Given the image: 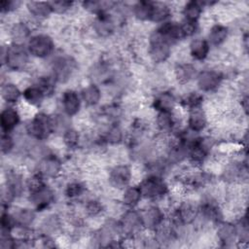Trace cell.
Listing matches in <instances>:
<instances>
[{
	"label": "cell",
	"instance_id": "18",
	"mask_svg": "<svg viewBox=\"0 0 249 249\" xmlns=\"http://www.w3.org/2000/svg\"><path fill=\"white\" fill-rule=\"evenodd\" d=\"M206 124H207L206 115L200 107L190 110L189 118H188V125L191 131H194L196 133L200 132L205 128Z\"/></svg>",
	"mask_w": 249,
	"mask_h": 249
},
{
	"label": "cell",
	"instance_id": "43",
	"mask_svg": "<svg viewBox=\"0 0 249 249\" xmlns=\"http://www.w3.org/2000/svg\"><path fill=\"white\" fill-rule=\"evenodd\" d=\"M54 79L51 77H41L38 82L36 83V86L44 92L45 96L51 95L54 90Z\"/></svg>",
	"mask_w": 249,
	"mask_h": 249
},
{
	"label": "cell",
	"instance_id": "34",
	"mask_svg": "<svg viewBox=\"0 0 249 249\" xmlns=\"http://www.w3.org/2000/svg\"><path fill=\"white\" fill-rule=\"evenodd\" d=\"M141 197L142 194L139 186L127 187L123 195V202L129 207H133L140 201Z\"/></svg>",
	"mask_w": 249,
	"mask_h": 249
},
{
	"label": "cell",
	"instance_id": "7",
	"mask_svg": "<svg viewBox=\"0 0 249 249\" xmlns=\"http://www.w3.org/2000/svg\"><path fill=\"white\" fill-rule=\"evenodd\" d=\"M29 199L36 210L42 211L48 208L53 202L54 194L50 187L44 184L38 189L29 192Z\"/></svg>",
	"mask_w": 249,
	"mask_h": 249
},
{
	"label": "cell",
	"instance_id": "31",
	"mask_svg": "<svg viewBox=\"0 0 249 249\" xmlns=\"http://www.w3.org/2000/svg\"><path fill=\"white\" fill-rule=\"evenodd\" d=\"M153 11V2L139 1L133 6V14L140 20H150Z\"/></svg>",
	"mask_w": 249,
	"mask_h": 249
},
{
	"label": "cell",
	"instance_id": "10",
	"mask_svg": "<svg viewBox=\"0 0 249 249\" xmlns=\"http://www.w3.org/2000/svg\"><path fill=\"white\" fill-rule=\"evenodd\" d=\"M61 170V162L58 158L53 155H47L43 157L38 165L37 173L43 178H53Z\"/></svg>",
	"mask_w": 249,
	"mask_h": 249
},
{
	"label": "cell",
	"instance_id": "41",
	"mask_svg": "<svg viewBox=\"0 0 249 249\" xmlns=\"http://www.w3.org/2000/svg\"><path fill=\"white\" fill-rule=\"evenodd\" d=\"M203 100V96L198 92H191L187 96H185L182 100V105L189 110L200 107Z\"/></svg>",
	"mask_w": 249,
	"mask_h": 249
},
{
	"label": "cell",
	"instance_id": "51",
	"mask_svg": "<svg viewBox=\"0 0 249 249\" xmlns=\"http://www.w3.org/2000/svg\"><path fill=\"white\" fill-rule=\"evenodd\" d=\"M14 147V140L8 133L1 135V151L3 154H8Z\"/></svg>",
	"mask_w": 249,
	"mask_h": 249
},
{
	"label": "cell",
	"instance_id": "30",
	"mask_svg": "<svg viewBox=\"0 0 249 249\" xmlns=\"http://www.w3.org/2000/svg\"><path fill=\"white\" fill-rule=\"evenodd\" d=\"M196 74V68L190 63H181L175 67V77L180 84L190 82Z\"/></svg>",
	"mask_w": 249,
	"mask_h": 249
},
{
	"label": "cell",
	"instance_id": "29",
	"mask_svg": "<svg viewBox=\"0 0 249 249\" xmlns=\"http://www.w3.org/2000/svg\"><path fill=\"white\" fill-rule=\"evenodd\" d=\"M81 94H82L83 100L86 102L87 105H89V106L96 105L101 98L100 89L94 84H90L85 89H83Z\"/></svg>",
	"mask_w": 249,
	"mask_h": 249
},
{
	"label": "cell",
	"instance_id": "12",
	"mask_svg": "<svg viewBox=\"0 0 249 249\" xmlns=\"http://www.w3.org/2000/svg\"><path fill=\"white\" fill-rule=\"evenodd\" d=\"M131 178V171L127 165H117L109 174V182L116 189L125 188Z\"/></svg>",
	"mask_w": 249,
	"mask_h": 249
},
{
	"label": "cell",
	"instance_id": "52",
	"mask_svg": "<svg viewBox=\"0 0 249 249\" xmlns=\"http://www.w3.org/2000/svg\"><path fill=\"white\" fill-rule=\"evenodd\" d=\"M20 5V2L18 1H1L0 2V10L2 13H8L11 11L16 10Z\"/></svg>",
	"mask_w": 249,
	"mask_h": 249
},
{
	"label": "cell",
	"instance_id": "9",
	"mask_svg": "<svg viewBox=\"0 0 249 249\" xmlns=\"http://www.w3.org/2000/svg\"><path fill=\"white\" fill-rule=\"evenodd\" d=\"M119 226H120L121 231L124 233H126L129 235L137 233L143 227L141 214L133 209L127 210L122 216Z\"/></svg>",
	"mask_w": 249,
	"mask_h": 249
},
{
	"label": "cell",
	"instance_id": "14",
	"mask_svg": "<svg viewBox=\"0 0 249 249\" xmlns=\"http://www.w3.org/2000/svg\"><path fill=\"white\" fill-rule=\"evenodd\" d=\"M156 31L169 43L185 38L181 24L174 21H164Z\"/></svg>",
	"mask_w": 249,
	"mask_h": 249
},
{
	"label": "cell",
	"instance_id": "5",
	"mask_svg": "<svg viewBox=\"0 0 249 249\" xmlns=\"http://www.w3.org/2000/svg\"><path fill=\"white\" fill-rule=\"evenodd\" d=\"M170 43L155 31L150 37L149 55L156 63L164 62L170 55Z\"/></svg>",
	"mask_w": 249,
	"mask_h": 249
},
{
	"label": "cell",
	"instance_id": "45",
	"mask_svg": "<svg viewBox=\"0 0 249 249\" xmlns=\"http://www.w3.org/2000/svg\"><path fill=\"white\" fill-rule=\"evenodd\" d=\"M236 231H237V239H239L242 242H247L249 238V233H248V223L246 217H243L239 224L236 226Z\"/></svg>",
	"mask_w": 249,
	"mask_h": 249
},
{
	"label": "cell",
	"instance_id": "8",
	"mask_svg": "<svg viewBox=\"0 0 249 249\" xmlns=\"http://www.w3.org/2000/svg\"><path fill=\"white\" fill-rule=\"evenodd\" d=\"M198 208L190 202L180 205L171 215L170 221L173 226H183L192 223L197 216Z\"/></svg>",
	"mask_w": 249,
	"mask_h": 249
},
{
	"label": "cell",
	"instance_id": "4",
	"mask_svg": "<svg viewBox=\"0 0 249 249\" xmlns=\"http://www.w3.org/2000/svg\"><path fill=\"white\" fill-rule=\"evenodd\" d=\"M54 48L53 39L46 34H37L31 36L27 41V50L28 53L39 58L46 57L50 55Z\"/></svg>",
	"mask_w": 249,
	"mask_h": 249
},
{
	"label": "cell",
	"instance_id": "44",
	"mask_svg": "<svg viewBox=\"0 0 249 249\" xmlns=\"http://www.w3.org/2000/svg\"><path fill=\"white\" fill-rule=\"evenodd\" d=\"M49 3L52 9V13H55V14H64L73 6V2L68 0L51 1Z\"/></svg>",
	"mask_w": 249,
	"mask_h": 249
},
{
	"label": "cell",
	"instance_id": "3",
	"mask_svg": "<svg viewBox=\"0 0 249 249\" xmlns=\"http://www.w3.org/2000/svg\"><path fill=\"white\" fill-rule=\"evenodd\" d=\"M142 196L149 199H158L167 193V185L159 175H149L139 185Z\"/></svg>",
	"mask_w": 249,
	"mask_h": 249
},
{
	"label": "cell",
	"instance_id": "15",
	"mask_svg": "<svg viewBox=\"0 0 249 249\" xmlns=\"http://www.w3.org/2000/svg\"><path fill=\"white\" fill-rule=\"evenodd\" d=\"M61 102L64 113L68 116H74L80 111L81 101L78 93L72 89L65 90L61 96Z\"/></svg>",
	"mask_w": 249,
	"mask_h": 249
},
{
	"label": "cell",
	"instance_id": "36",
	"mask_svg": "<svg viewBox=\"0 0 249 249\" xmlns=\"http://www.w3.org/2000/svg\"><path fill=\"white\" fill-rule=\"evenodd\" d=\"M1 95L6 102L15 103L19 99L21 92L15 84L7 83L1 88Z\"/></svg>",
	"mask_w": 249,
	"mask_h": 249
},
{
	"label": "cell",
	"instance_id": "39",
	"mask_svg": "<svg viewBox=\"0 0 249 249\" xmlns=\"http://www.w3.org/2000/svg\"><path fill=\"white\" fill-rule=\"evenodd\" d=\"M242 173H243V166H242V164H239L237 162H231V164H229L226 167V169L224 171L225 180L235 181L240 176H242Z\"/></svg>",
	"mask_w": 249,
	"mask_h": 249
},
{
	"label": "cell",
	"instance_id": "38",
	"mask_svg": "<svg viewBox=\"0 0 249 249\" xmlns=\"http://www.w3.org/2000/svg\"><path fill=\"white\" fill-rule=\"evenodd\" d=\"M7 190L15 197L21 195L23 191V184L21 177L17 173H10L7 177Z\"/></svg>",
	"mask_w": 249,
	"mask_h": 249
},
{
	"label": "cell",
	"instance_id": "6",
	"mask_svg": "<svg viewBox=\"0 0 249 249\" xmlns=\"http://www.w3.org/2000/svg\"><path fill=\"white\" fill-rule=\"evenodd\" d=\"M75 68L76 62L71 56H57L53 62V78L58 83H65L69 80Z\"/></svg>",
	"mask_w": 249,
	"mask_h": 249
},
{
	"label": "cell",
	"instance_id": "35",
	"mask_svg": "<svg viewBox=\"0 0 249 249\" xmlns=\"http://www.w3.org/2000/svg\"><path fill=\"white\" fill-rule=\"evenodd\" d=\"M114 2L109 1H85L83 2V7L90 13H93L95 16L108 13L107 10L112 8Z\"/></svg>",
	"mask_w": 249,
	"mask_h": 249
},
{
	"label": "cell",
	"instance_id": "50",
	"mask_svg": "<svg viewBox=\"0 0 249 249\" xmlns=\"http://www.w3.org/2000/svg\"><path fill=\"white\" fill-rule=\"evenodd\" d=\"M180 24L185 37H190L194 35L197 30V22L196 21H190V20L184 19V21Z\"/></svg>",
	"mask_w": 249,
	"mask_h": 249
},
{
	"label": "cell",
	"instance_id": "13",
	"mask_svg": "<svg viewBox=\"0 0 249 249\" xmlns=\"http://www.w3.org/2000/svg\"><path fill=\"white\" fill-rule=\"evenodd\" d=\"M92 27L98 36L109 37L115 30V23L108 13H103L96 16Z\"/></svg>",
	"mask_w": 249,
	"mask_h": 249
},
{
	"label": "cell",
	"instance_id": "27",
	"mask_svg": "<svg viewBox=\"0 0 249 249\" xmlns=\"http://www.w3.org/2000/svg\"><path fill=\"white\" fill-rule=\"evenodd\" d=\"M22 96L24 100L32 106H40L46 97L44 92L36 85L26 88L22 92Z\"/></svg>",
	"mask_w": 249,
	"mask_h": 249
},
{
	"label": "cell",
	"instance_id": "2",
	"mask_svg": "<svg viewBox=\"0 0 249 249\" xmlns=\"http://www.w3.org/2000/svg\"><path fill=\"white\" fill-rule=\"evenodd\" d=\"M27 133L37 139H47L53 131V118L45 113H37L26 124Z\"/></svg>",
	"mask_w": 249,
	"mask_h": 249
},
{
	"label": "cell",
	"instance_id": "22",
	"mask_svg": "<svg viewBox=\"0 0 249 249\" xmlns=\"http://www.w3.org/2000/svg\"><path fill=\"white\" fill-rule=\"evenodd\" d=\"M27 10L34 18H45L50 16L52 9L49 2H40V1H29L26 4Z\"/></svg>",
	"mask_w": 249,
	"mask_h": 249
},
{
	"label": "cell",
	"instance_id": "40",
	"mask_svg": "<svg viewBox=\"0 0 249 249\" xmlns=\"http://www.w3.org/2000/svg\"><path fill=\"white\" fill-rule=\"evenodd\" d=\"M103 139L109 144H119L123 140V131L121 127L116 124L110 126Z\"/></svg>",
	"mask_w": 249,
	"mask_h": 249
},
{
	"label": "cell",
	"instance_id": "42",
	"mask_svg": "<svg viewBox=\"0 0 249 249\" xmlns=\"http://www.w3.org/2000/svg\"><path fill=\"white\" fill-rule=\"evenodd\" d=\"M62 139L65 146H67L68 148H75L79 143L80 135L76 129L69 127L63 132Z\"/></svg>",
	"mask_w": 249,
	"mask_h": 249
},
{
	"label": "cell",
	"instance_id": "21",
	"mask_svg": "<svg viewBox=\"0 0 249 249\" xmlns=\"http://www.w3.org/2000/svg\"><path fill=\"white\" fill-rule=\"evenodd\" d=\"M210 46L207 40L197 38L192 41L190 45V53L196 60H203L209 53Z\"/></svg>",
	"mask_w": 249,
	"mask_h": 249
},
{
	"label": "cell",
	"instance_id": "20",
	"mask_svg": "<svg viewBox=\"0 0 249 249\" xmlns=\"http://www.w3.org/2000/svg\"><path fill=\"white\" fill-rule=\"evenodd\" d=\"M176 105L175 96L169 91L160 92L153 101V107L158 112H172Z\"/></svg>",
	"mask_w": 249,
	"mask_h": 249
},
{
	"label": "cell",
	"instance_id": "33",
	"mask_svg": "<svg viewBox=\"0 0 249 249\" xmlns=\"http://www.w3.org/2000/svg\"><path fill=\"white\" fill-rule=\"evenodd\" d=\"M170 16V8L161 2H153L151 19L154 22H162Z\"/></svg>",
	"mask_w": 249,
	"mask_h": 249
},
{
	"label": "cell",
	"instance_id": "46",
	"mask_svg": "<svg viewBox=\"0 0 249 249\" xmlns=\"http://www.w3.org/2000/svg\"><path fill=\"white\" fill-rule=\"evenodd\" d=\"M84 191L83 186L78 182H72L69 183L65 189V195L69 198H75L82 195Z\"/></svg>",
	"mask_w": 249,
	"mask_h": 249
},
{
	"label": "cell",
	"instance_id": "53",
	"mask_svg": "<svg viewBox=\"0 0 249 249\" xmlns=\"http://www.w3.org/2000/svg\"><path fill=\"white\" fill-rule=\"evenodd\" d=\"M241 106H242L244 112L247 114V111H248V97H247V96H245V97L242 98V100H241Z\"/></svg>",
	"mask_w": 249,
	"mask_h": 249
},
{
	"label": "cell",
	"instance_id": "16",
	"mask_svg": "<svg viewBox=\"0 0 249 249\" xmlns=\"http://www.w3.org/2000/svg\"><path fill=\"white\" fill-rule=\"evenodd\" d=\"M140 214L145 228L155 230L163 222V213L158 206H150Z\"/></svg>",
	"mask_w": 249,
	"mask_h": 249
},
{
	"label": "cell",
	"instance_id": "23",
	"mask_svg": "<svg viewBox=\"0 0 249 249\" xmlns=\"http://www.w3.org/2000/svg\"><path fill=\"white\" fill-rule=\"evenodd\" d=\"M12 215L17 226L28 227L35 220V212L30 208H18L12 213Z\"/></svg>",
	"mask_w": 249,
	"mask_h": 249
},
{
	"label": "cell",
	"instance_id": "25",
	"mask_svg": "<svg viewBox=\"0 0 249 249\" xmlns=\"http://www.w3.org/2000/svg\"><path fill=\"white\" fill-rule=\"evenodd\" d=\"M199 211L201 212L202 216L211 222L214 223H221L222 213L218 205L211 201H206L203 204H201Z\"/></svg>",
	"mask_w": 249,
	"mask_h": 249
},
{
	"label": "cell",
	"instance_id": "28",
	"mask_svg": "<svg viewBox=\"0 0 249 249\" xmlns=\"http://www.w3.org/2000/svg\"><path fill=\"white\" fill-rule=\"evenodd\" d=\"M188 153H189L188 146L179 139V141L170 148L168 153V160L169 162H172V163H178L188 156Z\"/></svg>",
	"mask_w": 249,
	"mask_h": 249
},
{
	"label": "cell",
	"instance_id": "26",
	"mask_svg": "<svg viewBox=\"0 0 249 249\" xmlns=\"http://www.w3.org/2000/svg\"><path fill=\"white\" fill-rule=\"evenodd\" d=\"M30 28L24 23V22H17L13 25L11 29V36L13 39V43L16 44H21L26 41L27 39H30Z\"/></svg>",
	"mask_w": 249,
	"mask_h": 249
},
{
	"label": "cell",
	"instance_id": "37",
	"mask_svg": "<svg viewBox=\"0 0 249 249\" xmlns=\"http://www.w3.org/2000/svg\"><path fill=\"white\" fill-rule=\"evenodd\" d=\"M156 124L160 130H161L163 132L170 131L175 124L172 113L171 112H159L157 115Z\"/></svg>",
	"mask_w": 249,
	"mask_h": 249
},
{
	"label": "cell",
	"instance_id": "48",
	"mask_svg": "<svg viewBox=\"0 0 249 249\" xmlns=\"http://www.w3.org/2000/svg\"><path fill=\"white\" fill-rule=\"evenodd\" d=\"M16 222L15 219L13 217L12 214L6 212V213H2L1 215V228L2 230H6V231H12L15 227H16Z\"/></svg>",
	"mask_w": 249,
	"mask_h": 249
},
{
	"label": "cell",
	"instance_id": "24",
	"mask_svg": "<svg viewBox=\"0 0 249 249\" xmlns=\"http://www.w3.org/2000/svg\"><path fill=\"white\" fill-rule=\"evenodd\" d=\"M229 30L228 27L222 24H215L211 27L208 33L207 42L213 46H219L224 43L228 37Z\"/></svg>",
	"mask_w": 249,
	"mask_h": 249
},
{
	"label": "cell",
	"instance_id": "32",
	"mask_svg": "<svg viewBox=\"0 0 249 249\" xmlns=\"http://www.w3.org/2000/svg\"><path fill=\"white\" fill-rule=\"evenodd\" d=\"M201 12H202V4L197 1L188 2L183 9V15L185 17V19L190 21H196V22H197V19L199 18Z\"/></svg>",
	"mask_w": 249,
	"mask_h": 249
},
{
	"label": "cell",
	"instance_id": "19",
	"mask_svg": "<svg viewBox=\"0 0 249 249\" xmlns=\"http://www.w3.org/2000/svg\"><path fill=\"white\" fill-rule=\"evenodd\" d=\"M19 123V115L18 112L13 108L8 107L1 112L0 115V124L2 130L6 133L13 130Z\"/></svg>",
	"mask_w": 249,
	"mask_h": 249
},
{
	"label": "cell",
	"instance_id": "11",
	"mask_svg": "<svg viewBox=\"0 0 249 249\" xmlns=\"http://www.w3.org/2000/svg\"><path fill=\"white\" fill-rule=\"evenodd\" d=\"M222 79V75L218 71L203 70L198 73L196 77V83L200 90L212 91L220 86Z\"/></svg>",
	"mask_w": 249,
	"mask_h": 249
},
{
	"label": "cell",
	"instance_id": "17",
	"mask_svg": "<svg viewBox=\"0 0 249 249\" xmlns=\"http://www.w3.org/2000/svg\"><path fill=\"white\" fill-rule=\"evenodd\" d=\"M217 236L223 246H230L237 239L236 226L231 223H219Z\"/></svg>",
	"mask_w": 249,
	"mask_h": 249
},
{
	"label": "cell",
	"instance_id": "47",
	"mask_svg": "<svg viewBox=\"0 0 249 249\" xmlns=\"http://www.w3.org/2000/svg\"><path fill=\"white\" fill-rule=\"evenodd\" d=\"M85 209L89 216H96L102 212V205L99 201L91 199L87 202Z\"/></svg>",
	"mask_w": 249,
	"mask_h": 249
},
{
	"label": "cell",
	"instance_id": "1",
	"mask_svg": "<svg viewBox=\"0 0 249 249\" xmlns=\"http://www.w3.org/2000/svg\"><path fill=\"white\" fill-rule=\"evenodd\" d=\"M28 50L21 44L12 43L6 50H2V62L14 71H19L28 63Z\"/></svg>",
	"mask_w": 249,
	"mask_h": 249
},
{
	"label": "cell",
	"instance_id": "49",
	"mask_svg": "<svg viewBox=\"0 0 249 249\" xmlns=\"http://www.w3.org/2000/svg\"><path fill=\"white\" fill-rule=\"evenodd\" d=\"M59 227V222L56 216L53 215L48 217V219H46V221L43 224V229H44V233L47 234V232L49 231H55Z\"/></svg>",
	"mask_w": 249,
	"mask_h": 249
}]
</instances>
